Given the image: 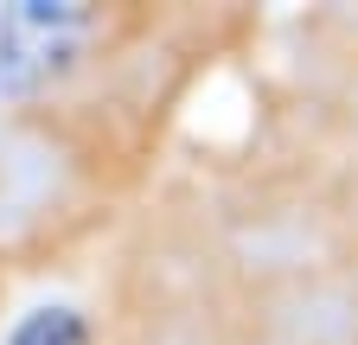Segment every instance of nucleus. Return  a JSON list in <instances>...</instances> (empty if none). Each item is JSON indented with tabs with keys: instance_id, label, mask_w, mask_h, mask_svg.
<instances>
[{
	"instance_id": "obj_1",
	"label": "nucleus",
	"mask_w": 358,
	"mask_h": 345,
	"mask_svg": "<svg viewBox=\"0 0 358 345\" xmlns=\"http://www.w3.org/2000/svg\"><path fill=\"white\" fill-rule=\"evenodd\" d=\"M268 13L0 0V314L96 256Z\"/></svg>"
},
{
	"instance_id": "obj_2",
	"label": "nucleus",
	"mask_w": 358,
	"mask_h": 345,
	"mask_svg": "<svg viewBox=\"0 0 358 345\" xmlns=\"http://www.w3.org/2000/svg\"><path fill=\"white\" fill-rule=\"evenodd\" d=\"M109 345H358V154L179 141L90 269Z\"/></svg>"
},
{
	"instance_id": "obj_3",
	"label": "nucleus",
	"mask_w": 358,
	"mask_h": 345,
	"mask_svg": "<svg viewBox=\"0 0 358 345\" xmlns=\"http://www.w3.org/2000/svg\"><path fill=\"white\" fill-rule=\"evenodd\" d=\"M0 345H109L103 314L77 288H38L0 314Z\"/></svg>"
}]
</instances>
